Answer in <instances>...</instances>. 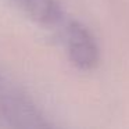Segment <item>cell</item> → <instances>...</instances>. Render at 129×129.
Listing matches in <instances>:
<instances>
[{"label":"cell","mask_w":129,"mask_h":129,"mask_svg":"<svg viewBox=\"0 0 129 129\" xmlns=\"http://www.w3.org/2000/svg\"><path fill=\"white\" fill-rule=\"evenodd\" d=\"M0 129H54L25 92L2 72Z\"/></svg>","instance_id":"1"},{"label":"cell","mask_w":129,"mask_h":129,"mask_svg":"<svg viewBox=\"0 0 129 129\" xmlns=\"http://www.w3.org/2000/svg\"><path fill=\"white\" fill-rule=\"evenodd\" d=\"M61 40L70 61L76 68L90 71L99 64L100 50L96 38L79 21H68L62 26Z\"/></svg>","instance_id":"2"},{"label":"cell","mask_w":129,"mask_h":129,"mask_svg":"<svg viewBox=\"0 0 129 129\" xmlns=\"http://www.w3.org/2000/svg\"><path fill=\"white\" fill-rule=\"evenodd\" d=\"M18 6L31 20L43 26L60 25L64 20L61 6L57 0H17Z\"/></svg>","instance_id":"3"}]
</instances>
